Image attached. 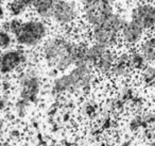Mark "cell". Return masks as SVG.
<instances>
[{
	"label": "cell",
	"mask_w": 155,
	"mask_h": 146,
	"mask_svg": "<svg viewBox=\"0 0 155 146\" xmlns=\"http://www.w3.org/2000/svg\"><path fill=\"white\" fill-rule=\"evenodd\" d=\"M75 44L65 36L49 37L41 47V56L48 67H55L65 71L74 65Z\"/></svg>",
	"instance_id": "6da1fadb"
},
{
	"label": "cell",
	"mask_w": 155,
	"mask_h": 146,
	"mask_svg": "<svg viewBox=\"0 0 155 146\" xmlns=\"http://www.w3.org/2000/svg\"><path fill=\"white\" fill-rule=\"evenodd\" d=\"M48 34V26L45 22L30 19L22 23L19 32L14 35L16 44L24 48H34L41 44Z\"/></svg>",
	"instance_id": "7a4b0ae2"
},
{
	"label": "cell",
	"mask_w": 155,
	"mask_h": 146,
	"mask_svg": "<svg viewBox=\"0 0 155 146\" xmlns=\"http://www.w3.org/2000/svg\"><path fill=\"white\" fill-rule=\"evenodd\" d=\"M78 15V5L72 0H56L54 3L52 19L58 26L68 27L77 20Z\"/></svg>",
	"instance_id": "3957f363"
},
{
	"label": "cell",
	"mask_w": 155,
	"mask_h": 146,
	"mask_svg": "<svg viewBox=\"0 0 155 146\" xmlns=\"http://www.w3.org/2000/svg\"><path fill=\"white\" fill-rule=\"evenodd\" d=\"M131 19L146 31L155 30V5L153 2L137 3L131 11Z\"/></svg>",
	"instance_id": "277c9868"
},
{
	"label": "cell",
	"mask_w": 155,
	"mask_h": 146,
	"mask_svg": "<svg viewBox=\"0 0 155 146\" xmlns=\"http://www.w3.org/2000/svg\"><path fill=\"white\" fill-rule=\"evenodd\" d=\"M91 39L94 40V43L100 44L106 48L113 49L118 45L119 33L113 30L104 23L91 27Z\"/></svg>",
	"instance_id": "5b68a950"
},
{
	"label": "cell",
	"mask_w": 155,
	"mask_h": 146,
	"mask_svg": "<svg viewBox=\"0 0 155 146\" xmlns=\"http://www.w3.org/2000/svg\"><path fill=\"white\" fill-rule=\"evenodd\" d=\"M144 29L134 20H127L120 32V37L123 44L130 47L137 46L144 39Z\"/></svg>",
	"instance_id": "8992f818"
},
{
	"label": "cell",
	"mask_w": 155,
	"mask_h": 146,
	"mask_svg": "<svg viewBox=\"0 0 155 146\" xmlns=\"http://www.w3.org/2000/svg\"><path fill=\"white\" fill-rule=\"evenodd\" d=\"M139 50L149 64H155V35L144 37L139 44Z\"/></svg>",
	"instance_id": "52a82bcc"
},
{
	"label": "cell",
	"mask_w": 155,
	"mask_h": 146,
	"mask_svg": "<svg viewBox=\"0 0 155 146\" xmlns=\"http://www.w3.org/2000/svg\"><path fill=\"white\" fill-rule=\"evenodd\" d=\"M55 1L56 0H36L35 5H33L35 13L44 19L52 17V12H53Z\"/></svg>",
	"instance_id": "ba28073f"
},
{
	"label": "cell",
	"mask_w": 155,
	"mask_h": 146,
	"mask_svg": "<svg viewBox=\"0 0 155 146\" xmlns=\"http://www.w3.org/2000/svg\"><path fill=\"white\" fill-rule=\"evenodd\" d=\"M127 20L125 19L124 17H123L122 15H120V14L118 13H113L110 14L108 17L105 18V20H104V24H106L108 27H110V28L113 29V30H115L116 32L120 33L121 30L123 29V27L125 26V24H127Z\"/></svg>",
	"instance_id": "9c48e42d"
},
{
	"label": "cell",
	"mask_w": 155,
	"mask_h": 146,
	"mask_svg": "<svg viewBox=\"0 0 155 146\" xmlns=\"http://www.w3.org/2000/svg\"><path fill=\"white\" fill-rule=\"evenodd\" d=\"M26 9H27V7L20 1V0H12L11 2L9 3L10 13L13 16H16V17L21 15V14H24Z\"/></svg>",
	"instance_id": "30bf717a"
},
{
	"label": "cell",
	"mask_w": 155,
	"mask_h": 146,
	"mask_svg": "<svg viewBox=\"0 0 155 146\" xmlns=\"http://www.w3.org/2000/svg\"><path fill=\"white\" fill-rule=\"evenodd\" d=\"M5 24L7 25H5V29H3V30L9 31L12 35H16L19 32L22 23L20 22L19 19H17V18H13V19H11L10 22L5 23Z\"/></svg>",
	"instance_id": "8fae6325"
},
{
	"label": "cell",
	"mask_w": 155,
	"mask_h": 146,
	"mask_svg": "<svg viewBox=\"0 0 155 146\" xmlns=\"http://www.w3.org/2000/svg\"><path fill=\"white\" fill-rule=\"evenodd\" d=\"M13 44V39L9 31L0 29V46L3 49H8Z\"/></svg>",
	"instance_id": "7c38bea8"
},
{
	"label": "cell",
	"mask_w": 155,
	"mask_h": 146,
	"mask_svg": "<svg viewBox=\"0 0 155 146\" xmlns=\"http://www.w3.org/2000/svg\"><path fill=\"white\" fill-rule=\"evenodd\" d=\"M20 1H21L27 8L33 7V5H35V2H36V0H20Z\"/></svg>",
	"instance_id": "4fadbf2b"
},
{
	"label": "cell",
	"mask_w": 155,
	"mask_h": 146,
	"mask_svg": "<svg viewBox=\"0 0 155 146\" xmlns=\"http://www.w3.org/2000/svg\"><path fill=\"white\" fill-rule=\"evenodd\" d=\"M5 8H3L2 5H0V19L5 17Z\"/></svg>",
	"instance_id": "5bb4252c"
},
{
	"label": "cell",
	"mask_w": 155,
	"mask_h": 146,
	"mask_svg": "<svg viewBox=\"0 0 155 146\" xmlns=\"http://www.w3.org/2000/svg\"><path fill=\"white\" fill-rule=\"evenodd\" d=\"M103 1H105V2H108V3H113V2H115L116 0H103Z\"/></svg>",
	"instance_id": "9a60e30c"
},
{
	"label": "cell",
	"mask_w": 155,
	"mask_h": 146,
	"mask_svg": "<svg viewBox=\"0 0 155 146\" xmlns=\"http://www.w3.org/2000/svg\"><path fill=\"white\" fill-rule=\"evenodd\" d=\"M79 1H80V2H82L83 5H84V3H86L87 1H88V0H79Z\"/></svg>",
	"instance_id": "2e32d148"
},
{
	"label": "cell",
	"mask_w": 155,
	"mask_h": 146,
	"mask_svg": "<svg viewBox=\"0 0 155 146\" xmlns=\"http://www.w3.org/2000/svg\"><path fill=\"white\" fill-rule=\"evenodd\" d=\"M1 49H2V48H1V46H0V56L2 54V51H1Z\"/></svg>",
	"instance_id": "e0dca14e"
},
{
	"label": "cell",
	"mask_w": 155,
	"mask_h": 146,
	"mask_svg": "<svg viewBox=\"0 0 155 146\" xmlns=\"http://www.w3.org/2000/svg\"><path fill=\"white\" fill-rule=\"evenodd\" d=\"M2 3H3V0H0V5H2Z\"/></svg>",
	"instance_id": "ac0fdd59"
},
{
	"label": "cell",
	"mask_w": 155,
	"mask_h": 146,
	"mask_svg": "<svg viewBox=\"0 0 155 146\" xmlns=\"http://www.w3.org/2000/svg\"><path fill=\"white\" fill-rule=\"evenodd\" d=\"M152 2H153V3H154V5H155V0H152Z\"/></svg>",
	"instance_id": "d6986e66"
}]
</instances>
